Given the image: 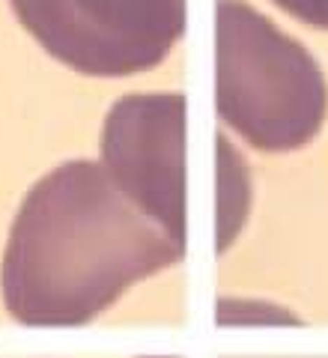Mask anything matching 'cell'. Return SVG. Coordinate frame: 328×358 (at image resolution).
Here are the masks:
<instances>
[{"instance_id":"obj_1","label":"cell","mask_w":328,"mask_h":358,"mask_svg":"<svg viewBox=\"0 0 328 358\" xmlns=\"http://www.w3.org/2000/svg\"><path fill=\"white\" fill-rule=\"evenodd\" d=\"M171 260L93 164H66L30 197L9 254V299L30 317H75Z\"/></svg>"},{"instance_id":"obj_2","label":"cell","mask_w":328,"mask_h":358,"mask_svg":"<svg viewBox=\"0 0 328 358\" xmlns=\"http://www.w3.org/2000/svg\"><path fill=\"white\" fill-rule=\"evenodd\" d=\"M325 78L304 45L248 3H218V110L263 150H296L320 131Z\"/></svg>"},{"instance_id":"obj_3","label":"cell","mask_w":328,"mask_h":358,"mask_svg":"<svg viewBox=\"0 0 328 358\" xmlns=\"http://www.w3.org/2000/svg\"><path fill=\"white\" fill-rule=\"evenodd\" d=\"M51 57L117 78L162 63L185 30V0H13Z\"/></svg>"},{"instance_id":"obj_4","label":"cell","mask_w":328,"mask_h":358,"mask_svg":"<svg viewBox=\"0 0 328 358\" xmlns=\"http://www.w3.org/2000/svg\"><path fill=\"white\" fill-rule=\"evenodd\" d=\"M185 102L179 93L129 96L114 105L105 126L108 162L150 194L152 206L179 224V155Z\"/></svg>"},{"instance_id":"obj_5","label":"cell","mask_w":328,"mask_h":358,"mask_svg":"<svg viewBox=\"0 0 328 358\" xmlns=\"http://www.w3.org/2000/svg\"><path fill=\"white\" fill-rule=\"evenodd\" d=\"M275 3L290 15L301 18L304 24L328 30V0H275Z\"/></svg>"}]
</instances>
